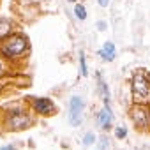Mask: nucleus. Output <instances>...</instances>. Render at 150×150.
<instances>
[{
	"mask_svg": "<svg viewBox=\"0 0 150 150\" xmlns=\"http://www.w3.org/2000/svg\"><path fill=\"white\" fill-rule=\"evenodd\" d=\"M80 74L81 76H87L88 74V71H87V57H85L83 51L80 53Z\"/></svg>",
	"mask_w": 150,
	"mask_h": 150,
	"instance_id": "obj_12",
	"label": "nucleus"
},
{
	"mask_svg": "<svg viewBox=\"0 0 150 150\" xmlns=\"http://www.w3.org/2000/svg\"><path fill=\"white\" fill-rule=\"evenodd\" d=\"M27 50H28V37L23 34H11L2 44V53L9 58L23 55Z\"/></svg>",
	"mask_w": 150,
	"mask_h": 150,
	"instance_id": "obj_2",
	"label": "nucleus"
},
{
	"mask_svg": "<svg viewBox=\"0 0 150 150\" xmlns=\"http://www.w3.org/2000/svg\"><path fill=\"white\" fill-rule=\"evenodd\" d=\"M97 53H99V57H101L103 60H106V62H113V60H115V55H117V50H115V44H113L111 41H106L104 46H103Z\"/></svg>",
	"mask_w": 150,
	"mask_h": 150,
	"instance_id": "obj_8",
	"label": "nucleus"
},
{
	"mask_svg": "<svg viewBox=\"0 0 150 150\" xmlns=\"http://www.w3.org/2000/svg\"><path fill=\"white\" fill-rule=\"evenodd\" d=\"M131 118L138 129H146L150 125V113L145 108V104H136L131 110Z\"/></svg>",
	"mask_w": 150,
	"mask_h": 150,
	"instance_id": "obj_4",
	"label": "nucleus"
},
{
	"mask_svg": "<svg viewBox=\"0 0 150 150\" xmlns=\"http://www.w3.org/2000/svg\"><path fill=\"white\" fill-rule=\"evenodd\" d=\"M131 90H132L134 104H150V83L141 71L134 72L131 81Z\"/></svg>",
	"mask_w": 150,
	"mask_h": 150,
	"instance_id": "obj_1",
	"label": "nucleus"
},
{
	"mask_svg": "<svg viewBox=\"0 0 150 150\" xmlns=\"http://www.w3.org/2000/svg\"><path fill=\"white\" fill-rule=\"evenodd\" d=\"M92 143H94V134L88 132V134L83 138V145H92Z\"/></svg>",
	"mask_w": 150,
	"mask_h": 150,
	"instance_id": "obj_14",
	"label": "nucleus"
},
{
	"mask_svg": "<svg viewBox=\"0 0 150 150\" xmlns=\"http://www.w3.org/2000/svg\"><path fill=\"white\" fill-rule=\"evenodd\" d=\"M97 28H99V30H106V28H108V23L101 20V21H97Z\"/></svg>",
	"mask_w": 150,
	"mask_h": 150,
	"instance_id": "obj_15",
	"label": "nucleus"
},
{
	"mask_svg": "<svg viewBox=\"0 0 150 150\" xmlns=\"http://www.w3.org/2000/svg\"><path fill=\"white\" fill-rule=\"evenodd\" d=\"M32 106H34L35 113H39V115H42V117H51V115L55 113V110H57V108H55V104L51 103V99H48V97L34 99Z\"/></svg>",
	"mask_w": 150,
	"mask_h": 150,
	"instance_id": "obj_5",
	"label": "nucleus"
},
{
	"mask_svg": "<svg viewBox=\"0 0 150 150\" xmlns=\"http://www.w3.org/2000/svg\"><path fill=\"white\" fill-rule=\"evenodd\" d=\"M0 150H14V146H13V145H7V146H2Z\"/></svg>",
	"mask_w": 150,
	"mask_h": 150,
	"instance_id": "obj_17",
	"label": "nucleus"
},
{
	"mask_svg": "<svg viewBox=\"0 0 150 150\" xmlns=\"http://www.w3.org/2000/svg\"><path fill=\"white\" fill-rule=\"evenodd\" d=\"M97 81H99V88H101V92H103V97H104V104H108V106H110V94H108V85L104 83V80H103V76H101V74H97Z\"/></svg>",
	"mask_w": 150,
	"mask_h": 150,
	"instance_id": "obj_10",
	"label": "nucleus"
},
{
	"mask_svg": "<svg viewBox=\"0 0 150 150\" xmlns=\"http://www.w3.org/2000/svg\"><path fill=\"white\" fill-rule=\"evenodd\" d=\"M97 2H99V6H101V7H106L110 0H97Z\"/></svg>",
	"mask_w": 150,
	"mask_h": 150,
	"instance_id": "obj_16",
	"label": "nucleus"
},
{
	"mask_svg": "<svg viewBox=\"0 0 150 150\" xmlns=\"http://www.w3.org/2000/svg\"><path fill=\"white\" fill-rule=\"evenodd\" d=\"M28 124H30V118H28V115H27V113L13 115V117L9 118V122H7V125H9L13 131H21V129H25Z\"/></svg>",
	"mask_w": 150,
	"mask_h": 150,
	"instance_id": "obj_6",
	"label": "nucleus"
},
{
	"mask_svg": "<svg viewBox=\"0 0 150 150\" xmlns=\"http://www.w3.org/2000/svg\"><path fill=\"white\" fill-rule=\"evenodd\" d=\"M11 34H13V21L2 18V20H0V41L7 39Z\"/></svg>",
	"mask_w": 150,
	"mask_h": 150,
	"instance_id": "obj_9",
	"label": "nucleus"
},
{
	"mask_svg": "<svg viewBox=\"0 0 150 150\" xmlns=\"http://www.w3.org/2000/svg\"><path fill=\"white\" fill-rule=\"evenodd\" d=\"M74 14H76V18L81 20V21L87 20V9H85L81 4H76V7H74Z\"/></svg>",
	"mask_w": 150,
	"mask_h": 150,
	"instance_id": "obj_11",
	"label": "nucleus"
},
{
	"mask_svg": "<svg viewBox=\"0 0 150 150\" xmlns=\"http://www.w3.org/2000/svg\"><path fill=\"white\" fill-rule=\"evenodd\" d=\"M111 122H113V113H111L110 106L104 104V108L97 113V124H99L103 129H110V127H111Z\"/></svg>",
	"mask_w": 150,
	"mask_h": 150,
	"instance_id": "obj_7",
	"label": "nucleus"
},
{
	"mask_svg": "<svg viewBox=\"0 0 150 150\" xmlns=\"http://www.w3.org/2000/svg\"><path fill=\"white\" fill-rule=\"evenodd\" d=\"M4 72V64H2V60H0V74Z\"/></svg>",
	"mask_w": 150,
	"mask_h": 150,
	"instance_id": "obj_18",
	"label": "nucleus"
},
{
	"mask_svg": "<svg viewBox=\"0 0 150 150\" xmlns=\"http://www.w3.org/2000/svg\"><path fill=\"white\" fill-rule=\"evenodd\" d=\"M83 108L85 103L80 96H72L69 101V122L71 125H80L83 120Z\"/></svg>",
	"mask_w": 150,
	"mask_h": 150,
	"instance_id": "obj_3",
	"label": "nucleus"
},
{
	"mask_svg": "<svg viewBox=\"0 0 150 150\" xmlns=\"http://www.w3.org/2000/svg\"><path fill=\"white\" fill-rule=\"evenodd\" d=\"M67 2H76V0H67Z\"/></svg>",
	"mask_w": 150,
	"mask_h": 150,
	"instance_id": "obj_19",
	"label": "nucleus"
},
{
	"mask_svg": "<svg viewBox=\"0 0 150 150\" xmlns=\"http://www.w3.org/2000/svg\"><path fill=\"white\" fill-rule=\"evenodd\" d=\"M115 136H117L118 139H124V138L127 136V131H125L124 127H117V129H115Z\"/></svg>",
	"mask_w": 150,
	"mask_h": 150,
	"instance_id": "obj_13",
	"label": "nucleus"
}]
</instances>
